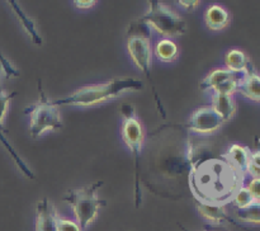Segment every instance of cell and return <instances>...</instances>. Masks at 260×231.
Wrapping results in <instances>:
<instances>
[{"mask_svg": "<svg viewBox=\"0 0 260 231\" xmlns=\"http://www.w3.org/2000/svg\"><path fill=\"white\" fill-rule=\"evenodd\" d=\"M211 107L217 112L223 122L231 121L238 111V104L234 95H228V94H212Z\"/></svg>", "mask_w": 260, "mask_h": 231, "instance_id": "9a60e30c", "label": "cell"}, {"mask_svg": "<svg viewBox=\"0 0 260 231\" xmlns=\"http://www.w3.org/2000/svg\"><path fill=\"white\" fill-rule=\"evenodd\" d=\"M74 4H75L76 8H79V9H89V8L94 7V5L96 4L95 0H75L74 2Z\"/></svg>", "mask_w": 260, "mask_h": 231, "instance_id": "4316f807", "label": "cell"}, {"mask_svg": "<svg viewBox=\"0 0 260 231\" xmlns=\"http://www.w3.org/2000/svg\"><path fill=\"white\" fill-rule=\"evenodd\" d=\"M0 66H2V69L4 70L7 78H17V76L19 75V71L9 62L8 58H5L4 56H3L2 52H0Z\"/></svg>", "mask_w": 260, "mask_h": 231, "instance_id": "cb8c5ba5", "label": "cell"}, {"mask_svg": "<svg viewBox=\"0 0 260 231\" xmlns=\"http://www.w3.org/2000/svg\"><path fill=\"white\" fill-rule=\"evenodd\" d=\"M2 66H0V73H2ZM17 93H10L8 94L7 91L4 90V89L2 88V85H0V141L4 144V146L7 147L8 151L10 152V155L13 156V159H14L15 164L18 165V168H19L20 170H22L23 174L25 175V177H28L29 179H35V174L32 173V170L29 169V168L25 165V162L23 161L22 159H20L19 156H18L17 152L13 150V147L10 146L9 142L5 140L4 135L2 134V131H4V122H5V118H7V114H8V109H9V104H10V101L13 99V96L15 95Z\"/></svg>", "mask_w": 260, "mask_h": 231, "instance_id": "30bf717a", "label": "cell"}, {"mask_svg": "<svg viewBox=\"0 0 260 231\" xmlns=\"http://www.w3.org/2000/svg\"><path fill=\"white\" fill-rule=\"evenodd\" d=\"M38 91L40 101L24 109V114L29 117V134L32 139H38L46 132L56 131L63 126L58 108L46 95L41 79L38 80Z\"/></svg>", "mask_w": 260, "mask_h": 231, "instance_id": "5b68a950", "label": "cell"}, {"mask_svg": "<svg viewBox=\"0 0 260 231\" xmlns=\"http://www.w3.org/2000/svg\"><path fill=\"white\" fill-rule=\"evenodd\" d=\"M147 4L150 7L149 10L140 18V22L149 28H154L157 33L169 40L184 35L187 30V23L179 14L173 12L159 0H150Z\"/></svg>", "mask_w": 260, "mask_h": 231, "instance_id": "8992f818", "label": "cell"}, {"mask_svg": "<svg viewBox=\"0 0 260 231\" xmlns=\"http://www.w3.org/2000/svg\"><path fill=\"white\" fill-rule=\"evenodd\" d=\"M231 22V15L226 8L220 4H212L205 12V23L208 29H225Z\"/></svg>", "mask_w": 260, "mask_h": 231, "instance_id": "5bb4252c", "label": "cell"}, {"mask_svg": "<svg viewBox=\"0 0 260 231\" xmlns=\"http://www.w3.org/2000/svg\"><path fill=\"white\" fill-rule=\"evenodd\" d=\"M122 140L131 151L135 161V206L141 205V188H140V155L145 140V131L141 121L137 117L136 109L131 104H122Z\"/></svg>", "mask_w": 260, "mask_h": 231, "instance_id": "3957f363", "label": "cell"}, {"mask_svg": "<svg viewBox=\"0 0 260 231\" xmlns=\"http://www.w3.org/2000/svg\"><path fill=\"white\" fill-rule=\"evenodd\" d=\"M57 231H81V228L76 221L70 220V218H63L58 216Z\"/></svg>", "mask_w": 260, "mask_h": 231, "instance_id": "603a6c76", "label": "cell"}, {"mask_svg": "<svg viewBox=\"0 0 260 231\" xmlns=\"http://www.w3.org/2000/svg\"><path fill=\"white\" fill-rule=\"evenodd\" d=\"M246 188L251 193L254 200L260 201V178H251L248 184H246Z\"/></svg>", "mask_w": 260, "mask_h": 231, "instance_id": "d4e9b609", "label": "cell"}, {"mask_svg": "<svg viewBox=\"0 0 260 231\" xmlns=\"http://www.w3.org/2000/svg\"><path fill=\"white\" fill-rule=\"evenodd\" d=\"M137 25L131 24L129 36L127 40V50L132 62L141 73H144L151 80L152 65V46L150 38L149 27L137 19Z\"/></svg>", "mask_w": 260, "mask_h": 231, "instance_id": "52a82bcc", "label": "cell"}, {"mask_svg": "<svg viewBox=\"0 0 260 231\" xmlns=\"http://www.w3.org/2000/svg\"><path fill=\"white\" fill-rule=\"evenodd\" d=\"M178 4H179L183 9L187 10V12H193L194 9H197L200 2H198V0H193V2H190V0H179Z\"/></svg>", "mask_w": 260, "mask_h": 231, "instance_id": "484cf974", "label": "cell"}, {"mask_svg": "<svg viewBox=\"0 0 260 231\" xmlns=\"http://www.w3.org/2000/svg\"><path fill=\"white\" fill-rule=\"evenodd\" d=\"M184 231H187V230H184Z\"/></svg>", "mask_w": 260, "mask_h": 231, "instance_id": "83f0119b", "label": "cell"}, {"mask_svg": "<svg viewBox=\"0 0 260 231\" xmlns=\"http://www.w3.org/2000/svg\"><path fill=\"white\" fill-rule=\"evenodd\" d=\"M236 93H240L246 99L260 103V74L251 68L243 74Z\"/></svg>", "mask_w": 260, "mask_h": 231, "instance_id": "4fadbf2b", "label": "cell"}, {"mask_svg": "<svg viewBox=\"0 0 260 231\" xmlns=\"http://www.w3.org/2000/svg\"><path fill=\"white\" fill-rule=\"evenodd\" d=\"M223 123V119L212 107L205 106L193 112L188 122V128L198 135H211L218 131Z\"/></svg>", "mask_w": 260, "mask_h": 231, "instance_id": "9c48e42d", "label": "cell"}, {"mask_svg": "<svg viewBox=\"0 0 260 231\" xmlns=\"http://www.w3.org/2000/svg\"><path fill=\"white\" fill-rule=\"evenodd\" d=\"M250 154L251 151L249 150V147L239 144H233L229 146L228 151L222 155V159L241 177H245L248 174Z\"/></svg>", "mask_w": 260, "mask_h": 231, "instance_id": "7c38bea8", "label": "cell"}, {"mask_svg": "<svg viewBox=\"0 0 260 231\" xmlns=\"http://www.w3.org/2000/svg\"><path fill=\"white\" fill-rule=\"evenodd\" d=\"M152 52L156 56L157 60L161 61V62H173L178 58L179 48L173 40L162 38V40L157 41Z\"/></svg>", "mask_w": 260, "mask_h": 231, "instance_id": "ac0fdd59", "label": "cell"}, {"mask_svg": "<svg viewBox=\"0 0 260 231\" xmlns=\"http://www.w3.org/2000/svg\"><path fill=\"white\" fill-rule=\"evenodd\" d=\"M58 213L48 198H43L36 208V231H57Z\"/></svg>", "mask_w": 260, "mask_h": 231, "instance_id": "8fae6325", "label": "cell"}, {"mask_svg": "<svg viewBox=\"0 0 260 231\" xmlns=\"http://www.w3.org/2000/svg\"><path fill=\"white\" fill-rule=\"evenodd\" d=\"M190 168L189 185L197 202L223 206L243 185L238 179L244 180V177L223 159L205 156Z\"/></svg>", "mask_w": 260, "mask_h": 231, "instance_id": "6da1fadb", "label": "cell"}, {"mask_svg": "<svg viewBox=\"0 0 260 231\" xmlns=\"http://www.w3.org/2000/svg\"><path fill=\"white\" fill-rule=\"evenodd\" d=\"M144 88L141 80L136 79H114L101 84H90L78 89L70 95L61 99H55L53 104L60 106L91 107L103 102L114 99L124 91H139Z\"/></svg>", "mask_w": 260, "mask_h": 231, "instance_id": "7a4b0ae2", "label": "cell"}, {"mask_svg": "<svg viewBox=\"0 0 260 231\" xmlns=\"http://www.w3.org/2000/svg\"><path fill=\"white\" fill-rule=\"evenodd\" d=\"M248 174L251 175V178H260V150H256L250 154Z\"/></svg>", "mask_w": 260, "mask_h": 231, "instance_id": "7402d4cb", "label": "cell"}, {"mask_svg": "<svg viewBox=\"0 0 260 231\" xmlns=\"http://www.w3.org/2000/svg\"><path fill=\"white\" fill-rule=\"evenodd\" d=\"M197 210L201 213L202 217L210 221L213 225H222V223H235L230 217H229L228 212H226L223 206L218 205H210V203H202L197 202Z\"/></svg>", "mask_w": 260, "mask_h": 231, "instance_id": "2e32d148", "label": "cell"}, {"mask_svg": "<svg viewBox=\"0 0 260 231\" xmlns=\"http://www.w3.org/2000/svg\"><path fill=\"white\" fill-rule=\"evenodd\" d=\"M239 221L250 225H260V201H254L248 207L235 211Z\"/></svg>", "mask_w": 260, "mask_h": 231, "instance_id": "ffe728a7", "label": "cell"}, {"mask_svg": "<svg viewBox=\"0 0 260 231\" xmlns=\"http://www.w3.org/2000/svg\"><path fill=\"white\" fill-rule=\"evenodd\" d=\"M241 78V74H235L226 68H218L211 71L201 81L200 86L203 91H211L212 94L234 95L238 91Z\"/></svg>", "mask_w": 260, "mask_h": 231, "instance_id": "ba28073f", "label": "cell"}, {"mask_svg": "<svg viewBox=\"0 0 260 231\" xmlns=\"http://www.w3.org/2000/svg\"><path fill=\"white\" fill-rule=\"evenodd\" d=\"M8 3L10 4V7H12L13 12H14L15 17L18 18V20H19L20 24L23 25V28L25 29V32L29 35L32 42L35 43V45H38V46L42 45V38H41L40 33H38L37 28H36L35 22H33V20L30 19V18L28 17L24 12H23L22 8L19 7V4H18L17 2H13V0H10V2H8Z\"/></svg>", "mask_w": 260, "mask_h": 231, "instance_id": "d6986e66", "label": "cell"}, {"mask_svg": "<svg viewBox=\"0 0 260 231\" xmlns=\"http://www.w3.org/2000/svg\"><path fill=\"white\" fill-rule=\"evenodd\" d=\"M254 198L251 195V193L249 192V189L246 188V185H241L235 193H234L233 198H231V202L233 205L235 206L238 210H241V208H245L248 207L249 205L254 202Z\"/></svg>", "mask_w": 260, "mask_h": 231, "instance_id": "44dd1931", "label": "cell"}, {"mask_svg": "<svg viewBox=\"0 0 260 231\" xmlns=\"http://www.w3.org/2000/svg\"><path fill=\"white\" fill-rule=\"evenodd\" d=\"M103 185L102 180L94 182L88 187L74 188L63 195V202L69 203L73 208L75 221L80 226L81 231H86L89 226L96 220L99 210L106 205V201L98 197V189Z\"/></svg>", "mask_w": 260, "mask_h": 231, "instance_id": "277c9868", "label": "cell"}, {"mask_svg": "<svg viewBox=\"0 0 260 231\" xmlns=\"http://www.w3.org/2000/svg\"><path fill=\"white\" fill-rule=\"evenodd\" d=\"M225 68L235 74H245L249 69L253 68L250 58L244 51L233 48L225 55Z\"/></svg>", "mask_w": 260, "mask_h": 231, "instance_id": "e0dca14e", "label": "cell"}]
</instances>
